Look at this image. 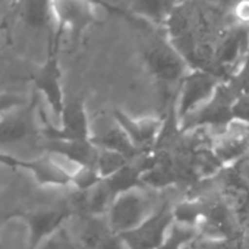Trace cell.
Instances as JSON below:
<instances>
[{
    "label": "cell",
    "mask_w": 249,
    "mask_h": 249,
    "mask_svg": "<svg viewBox=\"0 0 249 249\" xmlns=\"http://www.w3.org/2000/svg\"><path fill=\"white\" fill-rule=\"evenodd\" d=\"M141 57L148 73L163 87L180 82L186 72V60L176 47L160 36H150L141 49Z\"/></svg>",
    "instance_id": "6da1fadb"
},
{
    "label": "cell",
    "mask_w": 249,
    "mask_h": 249,
    "mask_svg": "<svg viewBox=\"0 0 249 249\" xmlns=\"http://www.w3.org/2000/svg\"><path fill=\"white\" fill-rule=\"evenodd\" d=\"M156 208L157 205L153 204L145 188L132 189L117 195L111 201L106 220L113 233L123 234L141 224Z\"/></svg>",
    "instance_id": "7a4b0ae2"
},
{
    "label": "cell",
    "mask_w": 249,
    "mask_h": 249,
    "mask_svg": "<svg viewBox=\"0 0 249 249\" xmlns=\"http://www.w3.org/2000/svg\"><path fill=\"white\" fill-rule=\"evenodd\" d=\"M19 217L27 226L30 249H37L41 242L59 231L62 227H65L66 223L73 218V213L69 202L63 201L62 204L59 202L24 210Z\"/></svg>",
    "instance_id": "3957f363"
},
{
    "label": "cell",
    "mask_w": 249,
    "mask_h": 249,
    "mask_svg": "<svg viewBox=\"0 0 249 249\" xmlns=\"http://www.w3.org/2000/svg\"><path fill=\"white\" fill-rule=\"evenodd\" d=\"M220 81L214 72L194 69L180 81L176 104L173 106L178 122L204 106L218 88Z\"/></svg>",
    "instance_id": "277c9868"
},
{
    "label": "cell",
    "mask_w": 249,
    "mask_h": 249,
    "mask_svg": "<svg viewBox=\"0 0 249 249\" xmlns=\"http://www.w3.org/2000/svg\"><path fill=\"white\" fill-rule=\"evenodd\" d=\"M173 226L172 204L163 201L135 229L120 234L128 249H159Z\"/></svg>",
    "instance_id": "5b68a950"
},
{
    "label": "cell",
    "mask_w": 249,
    "mask_h": 249,
    "mask_svg": "<svg viewBox=\"0 0 249 249\" xmlns=\"http://www.w3.org/2000/svg\"><path fill=\"white\" fill-rule=\"evenodd\" d=\"M43 140L87 141L91 138V120L81 98L66 100L56 124L46 123L41 128Z\"/></svg>",
    "instance_id": "8992f818"
},
{
    "label": "cell",
    "mask_w": 249,
    "mask_h": 249,
    "mask_svg": "<svg viewBox=\"0 0 249 249\" xmlns=\"http://www.w3.org/2000/svg\"><path fill=\"white\" fill-rule=\"evenodd\" d=\"M41 137L37 103L30 101L0 119V147L31 142Z\"/></svg>",
    "instance_id": "52a82bcc"
},
{
    "label": "cell",
    "mask_w": 249,
    "mask_h": 249,
    "mask_svg": "<svg viewBox=\"0 0 249 249\" xmlns=\"http://www.w3.org/2000/svg\"><path fill=\"white\" fill-rule=\"evenodd\" d=\"M0 164L14 170H27L36 183L43 188H68L71 185V172L47 156L24 160L0 151Z\"/></svg>",
    "instance_id": "ba28073f"
},
{
    "label": "cell",
    "mask_w": 249,
    "mask_h": 249,
    "mask_svg": "<svg viewBox=\"0 0 249 249\" xmlns=\"http://www.w3.org/2000/svg\"><path fill=\"white\" fill-rule=\"evenodd\" d=\"M53 15L57 24L54 47L63 31H68L72 40H78L95 22L91 0H53Z\"/></svg>",
    "instance_id": "9c48e42d"
},
{
    "label": "cell",
    "mask_w": 249,
    "mask_h": 249,
    "mask_svg": "<svg viewBox=\"0 0 249 249\" xmlns=\"http://www.w3.org/2000/svg\"><path fill=\"white\" fill-rule=\"evenodd\" d=\"M33 84L36 91L46 100L53 116L59 119L66 98L63 92V73L57 57V47H50L47 59L33 76Z\"/></svg>",
    "instance_id": "30bf717a"
},
{
    "label": "cell",
    "mask_w": 249,
    "mask_h": 249,
    "mask_svg": "<svg viewBox=\"0 0 249 249\" xmlns=\"http://www.w3.org/2000/svg\"><path fill=\"white\" fill-rule=\"evenodd\" d=\"M111 117L126 134L132 145L142 156L153 153L159 135L161 132L163 120L159 117H134L123 110H113Z\"/></svg>",
    "instance_id": "8fae6325"
},
{
    "label": "cell",
    "mask_w": 249,
    "mask_h": 249,
    "mask_svg": "<svg viewBox=\"0 0 249 249\" xmlns=\"http://www.w3.org/2000/svg\"><path fill=\"white\" fill-rule=\"evenodd\" d=\"M89 141L100 150L119 153L129 160H135L142 156L137 151V148L132 145L126 134L122 131V128L114 122L113 117L110 119L108 123H101L95 128H92L91 124Z\"/></svg>",
    "instance_id": "7c38bea8"
},
{
    "label": "cell",
    "mask_w": 249,
    "mask_h": 249,
    "mask_svg": "<svg viewBox=\"0 0 249 249\" xmlns=\"http://www.w3.org/2000/svg\"><path fill=\"white\" fill-rule=\"evenodd\" d=\"M43 150L49 154H57L76 167H94L98 148L89 141H63L44 140Z\"/></svg>",
    "instance_id": "4fadbf2b"
},
{
    "label": "cell",
    "mask_w": 249,
    "mask_h": 249,
    "mask_svg": "<svg viewBox=\"0 0 249 249\" xmlns=\"http://www.w3.org/2000/svg\"><path fill=\"white\" fill-rule=\"evenodd\" d=\"M249 53V33L245 28L231 30L218 44L214 59L215 63L221 68H233L242 62Z\"/></svg>",
    "instance_id": "5bb4252c"
},
{
    "label": "cell",
    "mask_w": 249,
    "mask_h": 249,
    "mask_svg": "<svg viewBox=\"0 0 249 249\" xmlns=\"http://www.w3.org/2000/svg\"><path fill=\"white\" fill-rule=\"evenodd\" d=\"M78 230L75 240L79 249H97L98 245L113 231L110 230L106 215H76Z\"/></svg>",
    "instance_id": "9a60e30c"
},
{
    "label": "cell",
    "mask_w": 249,
    "mask_h": 249,
    "mask_svg": "<svg viewBox=\"0 0 249 249\" xmlns=\"http://www.w3.org/2000/svg\"><path fill=\"white\" fill-rule=\"evenodd\" d=\"M21 21L36 30L49 28L53 21V0H17Z\"/></svg>",
    "instance_id": "2e32d148"
},
{
    "label": "cell",
    "mask_w": 249,
    "mask_h": 249,
    "mask_svg": "<svg viewBox=\"0 0 249 249\" xmlns=\"http://www.w3.org/2000/svg\"><path fill=\"white\" fill-rule=\"evenodd\" d=\"M178 8L176 0H132V12L151 24H164Z\"/></svg>",
    "instance_id": "e0dca14e"
},
{
    "label": "cell",
    "mask_w": 249,
    "mask_h": 249,
    "mask_svg": "<svg viewBox=\"0 0 249 249\" xmlns=\"http://www.w3.org/2000/svg\"><path fill=\"white\" fill-rule=\"evenodd\" d=\"M0 249H30L27 226L19 215L0 226Z\"/></svg>",
    "instance_id": "ac0fdd59"
},
{
    "label": "cell",
    "mask_w": 249,
    "mask_h": 249,
    "mask_svg": "<svg viewBox=\"0 0 249 249\" xmlns=\"http://www.w3.org/2000/svg\"><path fill=\"white\" fill-rule=\"evenodd\" d=\"M129 161H132V160L126 159L119 153H113V151L98 148V156H97L94 167H95V170L101 179H107V178L113 176L116 172H119L122 167L126 166Z\"/></svg>",
    "instance_id": "d6986e66"
},
{
    "label": "cell",
    "mask_w": 249,
    "mask_h": 249,
    "mask_svg": "<svg viewBox=\"0 0 249 249\" xmlns=\"http://www.w3.org/2000/svg\"><path fill=\"white\" fill-rule=\"evenodd\" d=\"M198 236V230L195 227L182 226L173 223L169 234L159 249H185L195 237Z\"/></svg>",
    "instance_id": "ffe728a7"
},
{
    "label": "cell",
    "mask_w": 249,
    "mask_h": 249,
    "mask_svg": "<svg viewBox=\"0 0 249 249\" xmlns=\"http://www.w3.org/2000/svg\"><path fill=\"white\" fill-rule=\"evenodd\" d=\"M103 179L98 176L95 167H78L71 173V188L76 192H85L100 183Z\"/></svg>",
    "instance_id": "44dd1931"
},
{
    "label": "cell",
    "mask_w": 249,
    "mask_h": 249,
    "mask_svg": "<svg viewBox=\"0 0 249 249\" xmlns=\"http://www.w3.org/2000/svg\"><path fill=\"white\" fill-rule=\"evenodd\" d=\"M37 249H79L75 237L69 233L68 227H62L59 231L41 242Z\"/></svg>",
    "instance_id": "7402d4cb"
},
{
    "label": "cell",
    "mask_w": 249,
    "mask_h": 249,
    "mask_svg": "<svg viewBox=\"0 0 249 249\" xmlns=\"http://www.w3.org/2000/svg\"><path fill=\"white\" fill-rule=\"evenodd\" d=\"M27 101L18 95V94H12V92H0V119L3 116H6L8 113H11L12 110L24 106Z\"/></svg>",
    "instance_id": "603a6c76"
},
{
    "label": "cell",
    "mask_w": 249,
    "mask_h": 249,
    "mask_svg": "<svg viewBox=\"0 0 249 249\" xmlns=\"http://www.w3.org/2000/svg\"><path fill=\"white\" fill-rule=\"evenodd\" d=\"M233 119L249 124V91L240 94L233 104Z\"/></svg>",
    "instance_id": "cb8c5ba5"
},
{
    "label": "cell",
    "mask_w": 249,
    "mask_h": 249,
    "mask_svg": "<svg viewBox=\"0 0 249 249\" xmlns=\"http://www.w3.org/2000/svg\"><path fill=\"white\" fill-rule=\"evenodd\" d=\"M97 249H128V246H126V243H124V240L122 239L120 234L111 233L98 245Z\"/></svg>",
    "instance_id": "d4e9b609"
},
{
    "label": "cell",
    "mask_w": 249,
    "mask_h": 249,
    "mask_svg": "<svg viewBox=\"0 0 249 249\" xmlns=\"http://www.w3.org/2000/svg\"><path fill=\"white\" fill-rule=\"evenodd\" d=\"M17 214L8 208V205L5 204V201L0 199V226H2L6 220H9L11 217H15Z\"/></svg>",
    "instance_id": "484cf974"
},
{
    "label": "cell",
    "mask_w": 249,
    "mask_h": 249,
    "mask_svg": "<svg viewBox=\"0 0 249 249\" xmlns=\"http://www.w3.org/2000/svg\"><path fill=\"white\" fill-rule=\"evenodd\" d=\"M176 2H178V5H179L180 2H185V0H176Z\"/></svg>",
    "instance_id": "4316f807"
},
{
    "label": "cell",
    "mask_w": 249,
    "mask_h": 249,
    "mask_svg": "<svg viewBox=\"0 0 249 249\" xmlns=\"http://www.w3.org/2000/svg\"><path fill=\"white\" fill-rule=\"evenodd\" d=\"M2 2H3V0H0V6H2Z\"/></svg>",
    "instance_id": "83f0119b"
}]
</instances>
